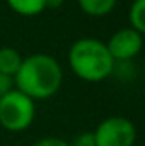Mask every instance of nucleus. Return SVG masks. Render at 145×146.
I'll use <instances>...</instances> for the list:
<instances>
[{"mask_svg": "<svg viewBox=\"0 0 145 146\" xmlns=\"http://www.w3.org/2000/svg\"><path fill=\"white\" fill-rule=\"evenodd\" d=\"M108 51L114 61H132L144 46V37L135 29L125 27L118 29L106 42Z\"/></svg>", "mask_w": 145, "mask_h": 146, "instance_id": "5", "label": "nucleus"}, {"mask_svg": "<svg viewBox=\"0 0 145 146\" xmlns=\"http://www.w3.org/2000/svg\"><path fill=\"white\" fill-rule=\"evenodd\" d=\"M68 65L80 80L97 83L113 75L114 60L109 54L106 42L94 37H82L68 49Z\"/></svg>", "mask_w": 145, "mask_h": 146, "instance_id": "2", "label": "nucleus"}, {"mask_svg": "<svg viewBox=\"0 0 145 146\" xmlns=\"http://www.w3.org/2000/svg\"><path fill=\"white\" fill-rule=\"evenodd\" d=\"M130 27L135 29L140 36L145 34V0H133L128 10Z\"/></svg>", "mask_w": 145, "mask_h": 146, "instance_id": "9", "label": "nucleus"}, {"mask_svg": "<svg viewBox=\"0 0 145 146\" xmlns=\"http://www.w3.org/2000/svg\"><path fill=\"white\" fill-rule=\"evenodd\" d=\"M63 82L60 63L44 53H36L22 60L19 72L14 76V88L33 100L53 97Z\"/></svg>", "mask_w": 145, "mask_h": 146, "instance_id": "1", "label": "nucleus"}, {"mask_svg": "<svg viewBox=\"0 0 145 146\" xmlns=\"http://www.w3.org/2000/svg\"><path fill=\"white\" fill-rule=\"evenodd\" d=\"M82 12H85L91 17H103L116 7L118 0H77Z\"/></svg>", "mask_w": 145, "mask_h": 146, "instance_id": "7", "label": "nucleus"}, {"mask_svg": "<svg viewBox=\"0 0 145 146\" xmlns=\"http://www.w3.org/2000/svg\"><path fill=\"white\" fill-rule=\"evenodd\" d=\"M144 75H145V61H144Z\"/></svg>", "mask_w": 145, "mask_h": 146, "instance_id": "15", "label": "nucleus"}, {"mask_svg": "<svg viewBox=\"0 0 145 146\" xmlns=\"http://www.w3.org/2000/svg\"><path fill=\"white\" fill-rule=\"evenodd\" d=\"M36 117V104L19 90H10L0 99V126L10 133L26 131Z\"/></svg>", "mask_w": 145, "mask_h": 146, "instance_id": "3", "label": "nucleus"}, {"mask_svg": "<svg viewBox=\"0 0 145 146\" xmlns=\"http://www.w3.org/2000/svg\"><path fill=\"white\" fill-rule=\"evenodd\" d=\"M10 90H14V78H10V76L0 73V99H2L5 94H9Z\"/></svg>", "mask_w": 145, "mask_h": 146, "instance_id": "13", "label": "nucleus"}, {"mask_svg": "<svg viewBox=\"0 0 145 146\" xmlns=\"http://www.w3.org/2000/svg\"><path fill=\"white\" fill-rule=\"evenodd\" d=\"M7 5L24 17H34L46 9L44 0H7Z\"/></svg>", "mask_w": 145, "mask_h": 146, "instance_id": "8", "label": "nucleus"}, {"mask_svg": "<svg viewBox=\"0 0 145 146\" xmlns=\"http://www.w3.org/2000/svg\"><path fill=\"white\" fill-rule=\"evenodd\" d=\"M96 146H133L137 141V127L126 117H108L96 127Z\"/></svg>", "mask_w": 145, "mask_h": 146, "instance_id": "4", "label": "nucleus"}, {"mask_svg": "<svg viewBox=\"0 0 145 146\" xmlns=\"http://www.w3.org/2000/svg\"><path fill=\"white\" fill-rule=\"evenodd\" d=\"M70 146H96L94 134L92 133H82L73 139V143Z\"/></svg>", "mask_w": 145, "mask_h": 146, "instance_id": "11", "label": "nucleus"}, {"mask_svg": "<svg viewBox=\"0 0 145 146\" xmlns=\"http://www.w3.org/2000/svg\"><path fill=\"white\" fill-rule=\"evenodd\" d=\"M63 2H65V0H44L46 9H60V7L63 5Z\"/></svg>", "mask_w": 145, "mask_h": 146, "instance_id": "14", "label": "nucleus"}, {"mask_svg": "<svg viewBox=\"0 0 145 146\" xmlns=\"http://www.w3.org/2000/svg\"><path fill=\"white\" fill-rule=\"evenodd\" d=\"M22 60L24 58L15 48H10V46L0 48V73L14 78L22 65Z\"/></svg>", "mask_w": 145, "mask_h": 146, "instance_id": "6", "label": "nucleus"}, {"mask_svg": "<svg viewBox=\"0 0 145 146\" xmlns=\"http://www.w3.org/2000/svg\"><path fill=\"white\" fill-rule=\"evenodd\" d=\"M133 66H132V61H114V68H113V75L123 82L126 80H132L135 75H133Z\"/></svg>", "mask_w": 145, "mask_h": 146, "instance_id": "10", "label": "nucleus"}, {"mask_svg": "<svg viewBox=\"0 0 145 146\" xmlns=\"http://www.w3.org/2000/svg\"><path fill=\"white\" fill-rule=\"evenodd\" d=\"M33 146H70V143H67V141L62 139V138H53V136H50V138H43V139L36 141Z\"/></svg>", "mask_w": 145, "mask_h": 146, "instance_id": "12", "label": "nucleus"}]
</instances>
